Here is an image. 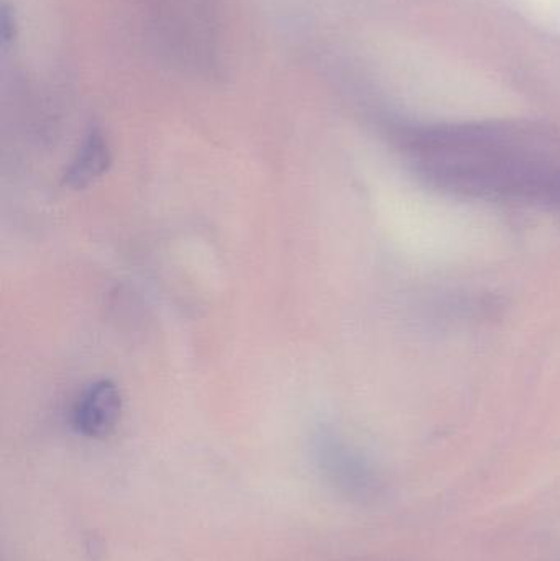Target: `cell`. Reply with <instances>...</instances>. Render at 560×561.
Listing matches in <instances>:
<instances>
[{
  "mask_svg": "<svg viewBox=\"0 0 560 561\" xmlns=\"http://www.w3.org/2000/svg\"><path fill=\"white\" fill-rule=\"evenodd\" d=\"M122 415V396L108 379L89 386L72 408V427L82 437L105 438L115 431Z\"/></svg>",
  "mask_w": 560,
  "mask_h": 561,
  "instance_id": "obj_1",
  "label": "cell"
},
{
  "mask_svg": "<svg viewBox=\"0 0 560 561\" xmlns=\"http://www.w3.org/2000/svg\"><path fill=\"white\" fill-rule=\"evenodd\" d=\"M111 148L101 131L94 130L82 141L75 160L65 173L66 186L84 190L111 167Z\"/></svg>",
  "mask_w": 560,
  "mask_h": 561,
  "instance_id": "obj_2",
  "label": "cell"
},
{
  "mask_svg": "<svg viewBox=\"0 0 560 561\" xmlns=\"http://www.w3.org/2000/svg\"><path fill=\"white\" fill-rule=\"evenodd\" d=\"M2 38L3 43H10L12 39H15L16 36V20L15 15H13L12 9H10L7 3L2 5Z\"/></svg>",
  "mask_w": 560,
  "mask_h": 561,
  "instance_id": "obj_3",
  "label": "cell"
}]
</instances>
